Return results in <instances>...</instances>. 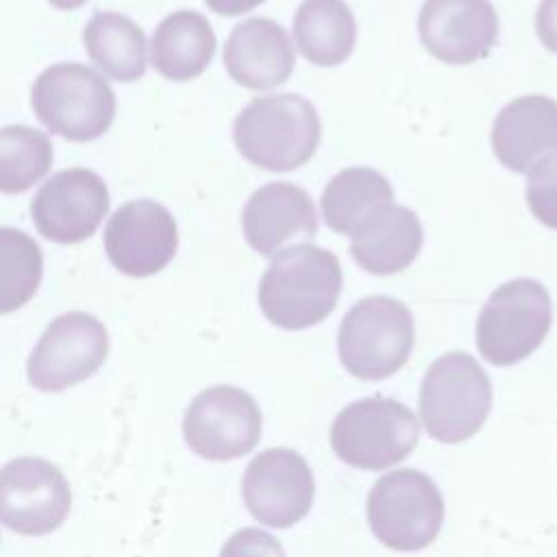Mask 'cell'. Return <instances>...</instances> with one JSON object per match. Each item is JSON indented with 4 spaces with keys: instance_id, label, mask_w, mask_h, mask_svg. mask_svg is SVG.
<instances>
[{
    "instance_id": "2e32d148",
    "label": "cell",
    "mask_w": 557,
    "mask_h": 557,
    "mask_svg": "<svg viewBox=\"0 0 557 557\" xmlns=\"http://www.w3.org/2000/svg\"><path fill=\"white\" fill-rule=\"evenodd\" d=\"M242 228L248 246L270 257L292 239H313L318 213L302 187L274 181L252 191L242 211Z\"/></svg>"
},
{
    "instance_id": "5bb4252c",
    "label": "cell",
    "mask_w": 557,
    "mask_h": 557,
    "mask_svg": "<svg viewBox=\"0 0 557 557\" xmlns=\"http://www.w3.org/2000/svg\"><path fill=\"white\" fill-rule=\"evenodd\" d=\"M176 248V220L157 200L124 202L104 226V252L111 265L135 278L161 272Z\"/></svg>"
},
{
    "instance_id": "ffe728a7",
    "label": "cell",
    "mask_w": 557,
    "mask_h": 557,
    "mask_svg": "<svg viewBox=\"0 0 557 557\" xmlns=\"http://www.w3.org/2000/svg\"><path fill=\"white\" fill-rule=\"evenodd\" d=\"M215 54V33L198 11H174L154 28L150 44L152 67L170 81L200 76Z\"/></svg>"
},
{
    "instance_id": "52a82bcc",
    "label": "cell",
    "mask_w": 557,
    "mask_h": 557,
    "mask_svg": "<svg viewBox=\"0 0 557 557\" xmlns=\"http://www.w3.org/2000/svg\"><path fill=\"white\" fill-rule=\"evenodd\" d=\"M418 435L413 411L381 394L346 405L331 424L335 455L359 470L396 466L416 448Z\"/></svg>"
},
{
    "instance_id": "83f0119b",
    "label": "cell",
    "mask_w": 557,
    "mask_h": 557,
    "mask_svg": "<svg viewBox=\"0 0 557 557\" xmlns=\"http://www.w3.org/2000/svg\"><path fill=\"white\" fill-rule=\"evenodd\" d=\"M535 30L546 50L557 54V0H542L535 13Z\"/></svg>"
},
{
    "instance_id": "9c48e42d",
    "label": "cell",
    "mask_w": 557,
    "mask_h": 557,
    "mask_svg": "<svg viewBox=\"0 0 557 557\" xmlns=\"http://www.w3.org/2000/svg\"><path fill=\"white\" fill-rule=\"evenodd\" d=\"M109 355L104 324L85 311L54 318L35 344L26 374L39 392H63L100 370Z\"/></svg>"
},
{
    "instance_id": "484cf974",
    "label": "cell",
    "mask_w": 557,
    "mask_h": 557,
    "mask_svg": "<svg viewBox=\"0 0 557 557\" xmlns=\"http://www.w3.org/2000/svg\"><path fill=\"white\" fill-rule=\"evenodd\" d=\"M524 194L533 218L557 231V154L544 157L531 168Z\"/></svg>"
},
{
    "instance_id": "7c38bea8",
    "label": "cell",
    "mask_w": 557,
    "mask_h": 557,
    "mask_svg": "<svg viewBox=\"0 0 557 557\" xmlns=\"http://www.w3.org/2000/svg\"><path fill=\"white\" fill-rule=\"evenodd\" d=\"M313 474L302 455L292 448L259 453L244 472L242 496L261 524L287 529L302 520L313 503Z\"/></svg>"
},
{
    "instance_id": "f546056e",
    "label": "cell",
    "mask_w": 557,
    "mask_h": 557,
    "mask_svg": "<svg viewBox=\"0 0 557 557\" xmlns=\"http://www.w3.org/2000/svg\"><path fill=\"white\" fill-rule=\"evenodd\" d=\"M48 2L59 11H74V9H81L87 0H48Z\"/></svg>"
},
{
    "instance_id": "ac0fdd59",
    "label": "cell",
    "mask_w": 557,
    "mask_h": 557,
    "mask_svg": "<svg viewBox=\"0 0 557 557\" xmlns=\"http://www.w3.org/2000/svg\"><path fill=\"white\" fill-rule=\"evenodd\" d=\"M492 150L516 174L557 154V100L533 94L507 102L492 124Z\"/></svg>"
},
{
    "instance_id": "603a6c76",
    "label": "cell",
    "mask_w": 557,
    "mask_h": 557,
    "mask_svg": "<svg viewBox=\"0 0 557 557\" xmlns=\"http://www.w3.org/2000/svg\"><path fill=\"white\" fill-rule=\"evenodd\" d=\"M87 57L107 78L133 83L146 72V35L126 15L98 11L83 30Z\"/></svg>"
},
{
    "instance_id": "d6986e66",
    "label": "cell",
    "mask_w": 557,
    "mask_h": 557,
    "mask_svg": "<svg viewBox=\"0 0 557 557\" xmlns=\"http://www.w3.org/2000/svg\"><path fill=\"white\" fill-rule=\"evenodd\" d=\"M422 242L424 231L416 211L392 202L350 235V255L366 272L387 276L409 268Z\"/></svg>"
},
{
    "instance_id": "30bf717a",
    "label": "cell",
    "mask_w": 557,
    "mask_h": 557,
    "mask_svg": "<svg viewBox=\"0 0 557 557\" xmlns=\"http://www.w3.org/2000/svg\"><path fill=\"white\" fill-rule=\"evenodd\" d=\"M183 437L191 453L209 461L244 457L261 437L259 405L235 385L207 387L185 411Z\"/></svg>"
},
{
    "instance_id": "3957f363",
    "label": "cell",
    "mask_w": 557,
    "mask_h": 557,
    "mask_svg": "<svg viewBox=\"0 0 557 557\" xmlns=\"http://www.w3.org/2000/svg\"><path fill=\"white\" fill-rule=\"evenodd\" d=\"M418 409L426 433L444 444H457L483 426L492 409V381L468 352L437 357L420 385Z\"/></svg>"
},
{
    "instance_id": "8992f818",
    "label": "cell",
    "mask_w": 557,
    "mask_h": 557,
    "mask_svg": "<svg viewBox=\"0 0 557 557\" xmlns=\"http://www.w3.org/2000/svg\"><path fill=\"white\" fill-rule=\"evenodd\" d=\"M548 289L535 278H513L496 287L476 320V348L492 366H513L540 348L550 331Z\"/></svg>"
},
{
    "instance_id": "7402d4cb",
    "label": "cell",
    "mask_w": 557,
    "mask_h": 557,
    "mask_svg": "<svg viewBox=\"0 0 557 557\" xmlns=\"http://www.w3.org/2000/svg\"><path fill=\"white\" fill-rule=\"evenodd\" d=\"M392 183L376 170L355 165L337 172L324 187L320 209L324 224L339 233L352 235L376 211L392 205Z\"/></svg>"
},
{
    "instance_id": "d4e9b609",
    "label": "cell",
    "mask_w": 557,
    "mask_h": 557,
    "mask_svg": "<svg viewBox=\"0 0 557 557\" xmlns=\"http://www.w3.org/2000/svg\"><path fill=\"white\" fill-rule=\"evenodd\" d=\"M52 165L46 133L11 124L0 128V194H22L39 183Z\"/></svg>"
},
{
    "instance_id": "5b68a950",
    "label": "cell",
    "mask_w": 557,
    "mask_h": 557,
    "mask_svg": "<svg viewBox=\"0 0 557 557\" xmlns=\"http://www.w3.org/2000/svg\"><path fill=\"white\" fill-rule=\"evenodd\" d=\"M30 104L48 131L76 144L104 135L117 107L107 78L83 63L46 67L33 83Z\"/></svg>"
},
{
    "instance_id": "cb8c5ba5",
    "label": "cell",
    "mask_w": 557,
    "mask_h": 557,
    "mask_svg": "<svg viewBox=\"0 0 557 557\" xmlns=\"http://www.w3.org/2000/svg\"><path fill=\"white\" fill-rule=\"evenodd\" d=\"M41 276L39 244L20 228L0 226V315L24 307L35 296Z\"/></svg>"
},
{
    "instance_id": "8fae6325",
    "label": "cell",
    "mask_w": 557,
    "mask_h": 557,
    "mask_svg": "<svg viewBox=\"0 0 557 557\" xmlns=\"http://www.w3.org/2000/svg\"><path fill=\"white\" fill-rule=\"evenodd\" d=\"M72 507L65 474L41 457H17L0 468V522L39 537L59 529Z\"/></svg>"
},
{
    "instance_id": "44dd1931",
    "label": "cell",
    "mask_w": 557,
    "mask_h": 557,
    "mask_svg": "<svg viewBox=\"0 0 557 557\" xmlns=\"http://www.w3.org/2000/svg\"><path fill=\"white\" fill-rule=\"evenodd\" d=\"M300 54L322 67L344 63L357 44V22L344 0H302L294 15Z\"/></svg>"
},
{
    "instance_id": "f1b7e54d",
    "label": "cell",
    "mask_w": 557,
    "mask_h": 557,
    "mask_svg": "<svg viewBox=\"0 0 557 557\" xmlns=\"http://www.w3.org/2000/svg\"><path fill=\"white\" fill-rule=\"evenodd\" d=\"M265 0H205V4L218 13V15H226V17H233V15H242L259 4H263Z\"/></svg>"
},
{
    "instance_id": "4fadbf2b",
    "label": "cell",
    "mask_w": 557,
    "mask_h": 557,
    "mask_svg": "<svg viewBox=\"0 0 557 557\" xmlns=\"http://www.w3.org/2000/svg\"><path fill=\"white\" fill-rule=\"evenodd\" d=\"M107 211V183L87 168L52 174L30 200L35 228L54 244H78L91 237Z\"/></svg>"
},
{
    "instance_id": "e0dca14e",
    "label": "cell",
    "mask_w": 557,
    "mask_h": 557,
    "mask_svg": "<svg viewBox=\"0 0 557 557\" xmlns=\"http://www.w3.org/2000/svg\"><path fill=\"white\" fill-rule=\"evenodd\" d=\"M224 67L246 89L265 91L283 85L296 63L287 30L270 17L237 24L224 44Z\"/></svg>"
},
{
    "instance_id": "277c9868",
    "label": "cell",
    "mask_w": 557,
    "mask_h": 557,
    "mask_svg": "<svg viewBox=\"0 0 557 557\" xmlns=\"http://www.w3.org/2000/svg\"><path fill=\"white\" fill-rule=\"evenodd\" d=\"M413 337V315L407 305L389 296H366L342 318L337 355L352 376L381 381L407 363Z\"/></svg>"
},
{
    "instance_id": "4316f807",
    "label": "cell",
    "mask_w": 557,
    "mask_h": 557,
    "mask_svg": "<svg viewBox=\"0 0 557 557\" xmlns=\"http://www.w3.org/2000/svg\"><path fill=\"white\" fill-rule=\"evenodd\" d=\"M220 557H285V550L281 542L268 531L246 527L226 540Z\"/></svg>"
},
{
    "instance_id": "ba28073f",
    "label": "cell",
    "mask_w": 557,
    "mask_h": 557,
    "mask_svg": "<svg viewBox=\"0 0 557 557\" xmlns=\"http://www.w3.org/2000/svg\"><path fill=\"white\" fill-rule=\"evenodd\" d=\"M366 516L374 537L392 550L413 553L429 546L444 524L440 487L420 470L383 474L368 494Z\"/></svg>"
},
{
    "instance_id": "6da1fadb",
    "label": "cell",
    "mask_w": 557,
    "mask_h": 557,
    "mask_svg": "<svg viewBox=\"0 0 557 557\" xmlns=\"http://www.w3.org/2000/svg\"><path fill=\"white\" fill-rule=\"evenodd\" d=\"M337 257L313 244H294L274 255L259 281V307L278 329L302 331L329 318L342 294Z\"/></svg>"
},
{
    "instance_id": "9a60e30c",
    "label": "cell",
    "mask_w": 557,
    "mask_h": 557,
    "mask_svg": "<svg viewBox=\"0 0 557 557\" xmlns=\"http://www.w3.org/2000/svg\"><path fill=\"white\" fill-rule=\"evenodd\" d=\"M420 41L448 65L485 59L498 39V15L490 0H424L418 15Z\"/></svg>"
},
{
    "instance_id": "7a4b0ae2",
    "label": "cell",
    "mask_w": 557,
    "mask_h": 557,
    "mask_svg": "<svg viewBox=\"0 0 557 557\" xmlns=\"http://www.w3.org/2000/svg\"><path fill=\"white\" fill-rule=\"evenodd\" d=\"M322 122L315 107L298 94L250 100L233 122V141L252 165L287 172L305 165L318 150Z\"/></svg>"
}]
</instances>
